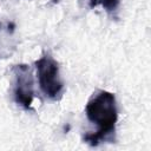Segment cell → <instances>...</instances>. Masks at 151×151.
Segmentation results:
<instances>
[{
    "label": "cell",
    "mask_w": 151,
    "mask_h": 151,
    "mask_svg": "<svg viewBox=\"0 0 151 151\" xmlns=\"http://www.w3.org/2000/svg\"><path fill=\"white\" fill-rule=\"evenodd\" d=\"M85 113L87 119L98 127L94 133H86L84 136V140L87 144L96 146L114 132L118 120V110L113 93L98 91L87 101Z\"/></svg>",
    "instance_id": "obj_1"
},
{
    "label": "cell",
    "mask_w": 151,
    "mask_h": 151,
    "mask_svg": "<svg viewBox=\"0 0 151 151\" xmlns=\"http://www.w3.org/2000/svg\"><path fill=\"white\" fill-rule=\"evenodd\" d=\"M37 76L42 93L53 100H58L64 91V83L60 78L59 65L50 54H44L35 61Z\"/></svg>",
    "instance_id": "obj_2"
},
{
    "label": "cell",
    "mask_w": 151,
    "mask_h": 151,
    "mask_svg": "<svg viewBox=\"0 0 151 151\" xmlns=\"http://www.w3.org/2000/svg\"><path fill=\"white\" fill-rule=\"evenodd\" d=\"M13 74H14V86H13L14 99L18 105L22 106L24 109H29L34 98L33 78L31 70L25 64L15 65L13 68Z\"/></svg>",
    "instance_id": "obj_3"
},
{
    "label": "cell",
    "mask_w": 151,
    "mask_h": 151,
    "mask_svg": "<svg viewBox=\"0 0 151 151\" xmlns=\"http://www.w3.org/2000/svg\"><path fill=\"white\" fill-rule=\"evenodd\" d=\"M119 2H120V0H90L91 7L97 6V5H100V6H103L107 12L114 11V9L119 6Z\"/></svg>",
    "instance_id": "obj_4"
}]
</instances>
